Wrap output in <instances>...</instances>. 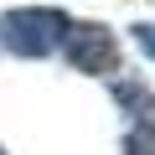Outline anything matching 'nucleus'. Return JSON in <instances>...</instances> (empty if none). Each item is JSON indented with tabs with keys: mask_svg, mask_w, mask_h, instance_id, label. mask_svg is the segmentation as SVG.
Returning <instances> with one entry per match:
<instances>
[{
	"mask_svg": "<svg viewBox=\"0 0 155 155\" xmlns=\"http://www.w3.org/2000/svg\"><path fill=\"white\" fill-rule=\"evenodd\" d=\"M67 26L72 16L62 5H11V11H0V47L21 62H41L62 52Z\"/></svg>",
	"mask_w": 155,
	"mask_h": 155,
	"instance_id": "nucleus-1",
	"label": "nucleus"
},
{
	"mask_svg": "<svg viewBox=\"0 0 155 155\" xmlns=\"http://www.w3.org/2000/svg\"><path fill=\"white\" fill-rule=\"evenodd\" d=\"M62 62L83 78H119L124 67V47L104 21H72L67 41H62Z\"/></svg>",
	"mask_w": 155,
	"mask_h": 155,
	"instance_id": "nucleus-2",
	"label": "nucleus"
},
{
	"mask_svg": "<svg viewBox=\"0 0 155 155\" xmlns=\"http://www.w3.org/2000/svg\"><path fill=\"white\" fill-rule=\"evenodd\" d=\"M109 93H114V104L124 109V119L129 124H140V119H155V93H150V83L145 78H109Z\"/></svg>",
	"mask_w": 155,
	"mask_h": 155,
	"instance_id": "nucleus-3",
	"label": "nucleus"
},
{
	"mask_svg": "<svg viewBox=\"0 0 155 155\" xmlns=\"http://www.w3.org/2000/svg\"><path fill=\"white\" fill-rule=\"evenodd\" d=\"M119 155H155V119L129 124V129H124V140H119Z\"/></svg>",
	"mask_w": 155,
	"mask_h": 155,
	"instance_id": "nucleus-4",
	"label": "nucleus"
},
{
	"mask_svg": "<svg viewBox=\"0 0 155 155\" xmlns=\"http://www.w3.org/2000/svg\"><path fill=\"white\" fill-rule=\"evenodd\" d=\"M129 41H134V47H140V57L155 67V21H134V26H129Z\"/></svg>",
	"mask_w": 155,
	"mask_h": 155,
	"instance_id": "nucleus-5",
	"label": "nucleus"
},
{
	"mask_svg": "<svg viewBox=\"0 0 155 155\" xmlns=\"http://www.w3.org/2000/svg\"><path fill=\"white\" fill-rule=\"evenodd\" d=\"M0 155H11V150H5V145H0Z\"/></svg>",
	"mask_w": 155,
	"mask_h": 155,
	"instance_id": "nucleus-6",
	"label": "nucleus"
}]
</instances>
